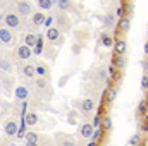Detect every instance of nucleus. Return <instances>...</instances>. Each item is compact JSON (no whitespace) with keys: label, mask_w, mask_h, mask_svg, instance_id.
Returning <instances> with one entry per match:
<instances>
[{"label":"nucleus","mask_w":148,"mask_h":146,"mask_svg":"<svg viewBox=\"0 0 148 146\" xmlns=\"http://www.w3.org/2000/svg\"><path fill=\"white\" fill-rule=\"evenodd\" d=\"M23 74H24V77H35L36 76V67L33 64H26L24 69H23Z\"/></svg>","instance_id":"2eb2a0df"},{"label":"nucleus","mask_w":148,"mask_h":146,"mask_svg":"<svg viewBox=\"0 0 148 146\" xmlns=\"http://www.w3.org/2000/svg\"><path fill=\"white\" fill-rule=\"evenodd\" d=\"M109 74H110L114 79H119V76L115 74V67H114V65H112V67H109Z\"/></svg>","instance_id":"e433bc0d"},{"label":"nucleus","mask_w":148,"mask_h":146,"mask_svg":"<svg viewBox=\"0 0 148 146\" xmlns=\"http://www.w3.org/2000/svg\"><path fill=\"white\" fill-rule=\"evenodd\" d=\"M129 26H131V21H129V17H127V16L119 19V29H122V31H127V29H129Z\"/></svg>","instance_id":"4be33fe9"},{"label":"nucleus","mask_w":148,"mask_h":146,"mask_svg":"<svg viewBox=\"0 0 148 146\" xmlns=\"http://www.w3.org/2000/svg\"><path fill=\"white\" fill-rule=\"evenodd\" d=\"M59 146H77V145H76V141H74L73 138L64 136V138H60V139H59Z\"/></svg>","instance_id":"5701e85b"},{"label":"nucleus","mask_w":148,"mask_h":146,"mask_svg":"<svg viewBox=\"0 0 148 146\" xmlns=\"http://www.w3.org/2000/svg\"><path fill=\"white\" fill-rule=\"evenodd\" d=\"M57 7L62 10V12H67L73 9V2L71 0H57Z\"/></svg>","instance_id":"f3484780"},{"label":"nucleus","mask_w":148,"mask_h":146,"mask_svg":"<svg viewBox=\"0 0 148 146\" xmlns=\"http://www.w3.org/2000/svg\"><path fill=\"white\" fill-rule=\"evenodd\" d=\"M122 9H124V7H117V9H115V17H119V19L122 17Z\"/></svg>","instance_id":"4c0bfd02"},{"label":"nucleus","mask_w":148,"mask_h":146,"mask_svg":"<svg viewBox=\"0 0 148 146\" xmlns=\"http://www.w3.org/2000/svg\"><path fill=\"white\" fill-rule=\"evenodd\" d=\"M38 7L43 9V10H50L53 7V0H36Z\"/></svg>","instance_id":"aec40b11"},{"label":"nucleus","mask_w":148,"mask_h":146,"mask_svg":"<svg viewBox=\"0 0 148 146\" xmlns=\"http://www.w3.org/2000/svg\"><path fill=\"white\" fill-rule=\"evenodd\" d=\"M102 126H103L105 132H109V131L112 129V119H110V117H105V119L102 120Z\"/></svg>","instance_id":"cd10ccee"},{"label":"nucleus","mask_w":148,"mask_h":146,"mask_svg":"<svg viewBox=\"0 0 148 146\" xmlns=\"http://www.w3.org/2000/svg\"><path fill=\"white\" fill-rule=\"evenodd\" d=\"M35 67H36V76H40V77L47 76V67L45 65H35Z\"/></svg>","instance_id":"7c9ffc66"},{"label":"nucleus","mask_w":148,"mask_h":146,"mask_svg":"<svg viewBox=\"0 0 148 146\" xmlns=\"http://www.w3.org/2000/svg\"><path fill=\"white\" fill-rule=\"evenodd\" d=\"M47 86H48L47 77H36V88H40V89H45Z\"/></svg>","instance_id":"a878e982"},{"label":"nucleus","mask_w":148,"mask_h":146,"mask_svg":"<svg viewBox=\"0 0 148 146\" xmlns=\"http://www.w3.org/2000/svg\"><path fill=\"white\" fill-rule=\"evenodd\" d=\"M24 122H26V126H35L38 122V115L35 112H31V113H26L24 115Z\"/></svg>","instance_id":"a211bd4d"},{"label":"nucleus","mask_w":148,"mask_h":146,"mask_svg":"<svg viewBox=\"0 0 148 146\" xmlns=\"http://www.w3.org/2000/svg\"><path fill=\"white\" fill-rule=\"evenodd\" d=\"M55 21H57V29L59 31H67L69 28H71V21H69V17L67 16H64V14H60V16H57L55 17Z\"/></svg>","instance_id":"39448f33"},{"label":"nucleus","mask_w":148,"mask_h":146,"mask_svg":"<svg viewBox=\"0 0 148 146\" xmlns=\"http://www.w3.org/2000/svg\"><path fill=\"white\" fill-rule=\"evenodd\" d=\"M12 40H14V36H12V33H10L7 28H0V41H2V43L10 45Z\"/></svg>","instance_id":"9d476101"},{"label":"nucleus","mask_w":148,"mask_h":146,"mask_svg":"<svg viewBox=\"0 0 148 146\" xmlns=\"http://www.w3.org/2000/svg\"><path fill=\"white\" fill-rule=\"evenodd\" d=\"M79 110H81L84 115H90V113L95 110V102H93V98H84V100H81V102H79Z\"/></svg>","instance_id":"20e7f679"},{"label":"nucleus","mask_w":148,"mask_h":146,"mask_svg":"<svg viewBox=\"0 0 148 146\" xmlns=\"http://www.w3.org/2000/svg\"><path fill=\"white\" fill-rule=\"evenodd\" d=\"M17 129H19V126H17L16 120H7V122L3 124V132H5L7 136H16V134H17Z\"/></svg>","instance_id":"423d86ee"},{"label":"nucleus","mask_w":148,"mask_h":146,"mask_svg":"<svg viewBox=\"0 0 148 146\" xmlns=\"http://www.w3.org/2000/svg\"><path fill=\"white\" fill-rule=\"evenodd\" d=\"M115 96H117V89H115V88H109V89H107V102L112 103V102L115 100Z\"/></svg>","instance_id":"b1692460"},{"label":"nucleus","mask_w":148,"mask_h":146,"mask_svg":"<svg viewBox=\"0 0 148 146\" xmlns=\"http://www.w3.org/2000/svg\"><path fill=\"white\" fill-rule=\"evenodd\" d=\"M38 41V35H35V33H28L26 36H24V45H28L29 48L31 46H35Z\"/></svg>","instance_id":"dca6fc26"},{"label":"nucleus","mask_w":148,"mask_h":146,"mask_svg":"<svg viewBox=\"0 0 148 146\" xmlns=\"http://www.w3.org/2000/svg\"><path fill=\"white\" fill-rule=\"evenodd\" d=\"M14 95H16V98H17V100H23V102H24V100L28 98L29 91H28V88H26V86H17V88H16V91H14Z\"/></svg>","instance_id":"9b49d317"},{"label":"nucleus","mask_w":148,"mask_h":146,"mask_svg":"<svg viewBox=\"0 0 148 146\" xmlns=\"http://www.w3.org/2000/svg\"><path fill=\"white\" fill-rule=\"evenodd\" d=\"M100 43H102L103 46L110 48V46H114V38H112V35H109V33H103V35L100 36Z\"/></svg>","instance_id":"4468645a"},{"label":"nucleus","mask_w":148,"mask_h":146,"mask_svg":"<svg viewBox=\"0 0 148 146\" xmlns=\"http://www.w3.org/2000/svg\"><path fill=\"white\" fill-rule=\"evenodd\" d=\"M43 23H45V14L43 12H35L31 16V24L33 26H41Z\"/></svg>","instance_id":"ddd939ff"},{"label":"nucleus","mask_w":148,"mask_h":146,"mask_svg":"<svg viewBox=\"0 0 148 146\" xmlns=\"http://www.w3.org/2000/svg\"><path fill=\"white\" fill-rule=\"evenodd\" d=\"M140 143H141V134H134V136L129 139V145L131 146H138Z\"/></svg>","instance_id":"c756f323"},{"label":"nucleus","mask_w":148,"mask_h":146,"mask_svg":"<svg viewBox=\"0 0 148 146\" xmlns=\"http://www.w3.org/2000/svg\"><path fill=\"white\" fill-rule=\"evenodd\" d=\"M98 79H100V81H105V79H107V72H105V67H100V69H98Z\"/></svg>","instance_id":"72a5a7b5"},{"label":"nucleus","mask_w":148,"mask_h":146,"mask_svg":"<svg viewBox=\"0 0 148 146\" xmlns=\"http://www.w3.org/2000/svg\"><path fill=\"white\" fill-rule=\"evenodd\" d=\"M147 100H148V98H147Z\"/></svg>","instance_id":"a18cd8bd"},{"label":"nucleus","mask_w":148,"mask_h":146,"mask_svg":"<svg viewBox=\"0 0 148 146\" xmlns=\"http://www.w3.org/2000/svg\"><path fill=\"white\" fill-rule=\"evenodd\" d=\"M141 91H145L148 93V74H143V77H141Z\"/></svg>","instance_id":"c85d7f7f"},{"label":"nucleus","mask_w":148,"mask_h":146,"mask_svg":"<svg viewBox=\"0 0 148 146\" xmlns=\"http://www.w3.org/2000/svg\"><path fill=\"white\" fill-rule=\"evenodd\" d=\"M66 83H67V76H64V77L59 81V86H66Z\"/></svg>","instance_id":"58836bf2"},{"label":"nucleus","mask_w":148,"mask_h":146,"mask_svg":"<svg viewBox=\"0 0 148 146\" xmlns=\"http://www.w3.org/2000/svg\"><path fill=\"white\" fill-rule=\"evenodd\" d=\"M102 132H103V131H102L100 127H98V129H95V131H93V136H91V139H93V141H98V139L102 138Z\"/></svg>","instance_id":"473e14b6"},{"label":"nucleus","mask_w":148,"mask_h":146,"mask_svg":"<svg viewBox=\"0 0 148 146\" xmlns=\"http://www.w3.org/2000/svg\"><path fill=\"white\" fill-rule=\"evenodd\" d=\"M26 146H38V143H26Z\"/></svg>","instance_id":"37998d69"},{"label":"nucleus","mask_w":148,"mask_h":146,"mask_svg":"<svg viewBox=\"0 0 148 146\" xmlns=\"http://www.w3.org/2000/svg\"><path fill=\"white\" fill-rule=\"evenodd\" d=\"M26 141L28 143H38V134L36 132H26Z\"/></svg>","instance_id":"bb28decb"},{"label":"nucleus","mask_w":148,"mask_h":146,"mask_svg":"<svg viewBox=\"0 0 148 146\" xmlns=\"http://www.w3.org/2000/svg\"><path fill=\"white\" fill-rule=\"evenodd\" d=\"M0 69H3V71H10V65H9L5 60H0Z\"/></svg>","instance_id":"c9c22d12"},{"label":"nucleus","mask_w":148,"mask_h":146,"mask_svg":"<svg viewBox=\"0 0 148 146\" xmlns=\"http://www.w3.org/2000/svg\"><path fill=\"white\" fill-rule=\"evenodd\" d=\"M114 50H115V55H124L126 50H127V43L124 38H119L117 41H114Z\"/></svg>","instance_id":"0eeeda50"},{"label":"nucleus","mask_w":148,"mask_h":146,"mask_svg":"<svg viewBox=\"0 0 148 146\" xmlns=\"http://www.w3.org/2000/svg\"><path fill=\"white\" fill-rule=\"evenodd\" d=\"M17 12H19V16H29L31 14V5H29V2H26V0H21V2H17Z\"/></svg>","instance_id":"6e6552de"},{"label":"nucleus","mask_w":148,"mask_h":146,"mask_svg":"<svg viewBox=\"0 0 148 146\" xmlns=\"http://www.w3.org/2000/svg\"><path fill=\"white\" fill-rule=\"evenodd\" d=\"M112 65H114L115 69H124V67H126V59H124V55H114Z\"/></svg>","instance_id":"f8f14e48"},{"label":"nucleus","mask_w":148,"mask_h":146,"mask_svg":"<svg viewBox=\"0 0 148 146\" xmlns=\"http://www.w3.org/2000/svg\"><path fill=\"white\" fill-rule=\"evenodd\" d=\"M33 53L35 55H41L43 53V38H41V35H38V41L35 45V48H33Z\"/></svg>","instance_id":"412c9836"},{"label":"nucleus","mask_w":148,"mask_h":146,"mask_svg":"<svg viewBox=\"0 0 148 146\" xmlns=\"http://www.w3.org/2000/svg\"><path fill=\"white\" fill-rule=\"evenodd\" d=\"M86 146H98V141H93V139H90Z\"/></svg>","instance_id":"ea45409f"},{"label":"nucleus","mask_w":148,"mask_h":146,"mask_svg":"<svg viewBox=\"0 0 148 146\" xmlns=\"http://www.w3.org/2000/svg\"><path fill=\"white\" fill-rule=\"evenodd\" d=\"M93 131H95V127L91 126V122H84V124L79 126V136H81L83 139H91Z\"/></svg>","instance_id":"7ed1b4c3"},{"label":"nucleus","mask_w":148,"mask_h":146,"mask_svg":"<svg viewBox=\"0 0 148 146\" xmlns=\"http://www.w3.org/2000/svg\"><path fill=\"white\" fill-rule=\"evenodd\" d=\"M102 119H103V117H100V115H97V117H95V120H93V124H91V126H93V127H95V129H98V127H100V126H102Z\"/></svg>","instance_id":"f704fd0d"},{"label":"nucleus","mask_w":148,"mask_h":146,"mask_svg":"<svg viewBox=\"0 0 148 146\" xmlns=\"http://www.w3.org/2000/svg\"><path fill=\"white\" fill-rule=\"evenodd\" d=\"M143 69L147 71V72H145V74H148V60H147V62H143Z\"/></svg>","instance_id":"a19ab883"},{"label":"nucleus","mask_w":148,"mask_h":146,"mask_svg":"<svg viewBox=\"0 0 148 146\" xmlns=\"http://www.w3.org/2000/svg\"><path fill=\"white\" fill-rule=\"evenodd\" d=\"M147 108H148V100L143 98L140 102V105H138V113H147Z\"/></svg>","instance_id":"393cba45"},{"label":"nucleus","mask_w":148,"mask_h":146,"mask_svg":"<svg viewBox=\"0 0 148 146\" xmlns=\"http://www.w3.org/2000/svg\"><path fill=\"white\" fill-rule=\"evenodd\" d=\"M145 53H147V55H148V41H147V43H145Z\"/></svg>","instance_id":"79ce46f5"},{"label":"nucleus","mask_w":148,"mask_h":146,"mask_svg":"<svg viewBox=\"0 0 148 146\" xmlns=\"http://www.w3.org/2000/svg\"><path fill=\"white\" fill-rule=\"evenodd\" d=\"M53 23H55V16H52V14H50L48 17H45V23H43V24H45L47 28H52V24H53Z\"/></svg>","instance_id":"2f4dec72"},{"label":"nucleus","mask_w":148,"mask_h":146,"mask_svg":"<svg viewBox=\"0 0 148 146\" xmlns=\"http://www.w3.org/2000/svg\"><path fill=\"white\" fill-rule=\"evenodd\" d=\"M138 146H143V145H141V143H140V145H138Z\"/></svg>","instance_id":"c03bdc74"},{"label":"nucleus","mask_w":148,"mask_h":146,"mask_svg":"<svg viewBox=\"0 0 148 146\" xmlns=\"http://www.w3.org/2000/svg\"><path fill=\"white\" fill-rule=\"evenodd\" d=\"M3 23H5L7 29H9V28H10V29H16V28H19V24H21V19H19V16H17V14H12V12H9V14L3 17Z\"/></svg>","instance_id":"f03ea898"},{"label":"nucleus","mask_w":148,"mask_h":146,"mask_svg":"<svg viewBox=\"0 0 148 146\" xmlns=\"http://www.w3.org/2000/svg\"><path fill=\"white\" fill-rule=\"evenodd\" d=\"M47 40L50 41V43H55V45H62L64 43V36H62V33L55 28V26H52V28H48V31H47Z\"/></svg>","instance_id":"f257e3e1"},{"label":"nucleus","mask_w":148,"mask_h":146,"mask_svg":"<svg viewBox=\"0 0 148 146\" xmlns=\"http://www.w3.org/2000/svg\"><path fill=\"white\" fill-rule=\"evenodd\" d=\"M31 55H33V50H31L28 45H21V46L17 48V57H19L21 60H28Z\"/></svg>","instance_id":"1a4fd4ad"},{"label":"nucleus","mask_w":148,"mask_h":146,"mask_svg":"<svg viewBox=\"0 0 148 146\" xmlns=\"http://www.w3.org/2000/svg\"><path fill=\"white\" fill-rule=\"evenodd\" d=\"M103 26H105V28L115 26V14H105V17H103Z\"/></svg>","instance_id":"6ab92c4d"}]
</instances>
